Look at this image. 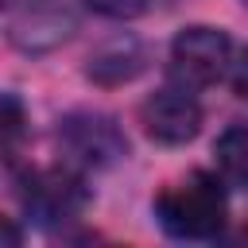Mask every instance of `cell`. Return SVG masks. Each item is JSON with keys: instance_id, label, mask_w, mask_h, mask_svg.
Listing matches in <instances>:
<instances>
[{"instance_id": "6da1fadb", "label": "cell", "mask_w": 248, "mask_h": 248, "mask_svg": "<svg viewBox=\"0 0 248 248\" xmlns=\"http://www.w3.org/2000/svg\"><path fill=\"white\" fill-rule=\"evenodd\" d=\"M155 217L167 236L190 240V244H209L221 236V229L229 221L225 182L209 170H194L155 198Z\"/></svg>"}, {"instance_id": "7a4b0ae2", "label": "cell", "mask_w": 248, "mask_h": 248, "mask_svg": "<svg viewBox=\"0 0 248 248\" xmlns=\"http://www.w3.org/2000/svg\"><path fill=\"white\" fill-rule=\"evenodd\" d=\"M236 66V43L229 31L209 23H190L170 39V81L198 93L209 85H221Z\"/></svg>"}, {"instance_id": "3957f363", "label": "cell", "mask_w": 248, "mask_h": 248, "mask_svg": "<svg viewBox=\"0 0 248 248\" xmlns=\"http://www.w3.org/2000/svg\"><path fill=\"white\" fill-rule=\"evenodd\" d=\"M19 202H23V213L35 225L54 229V225H66V221H74V217L85 213L89 186L70 167H46V170H35V174L23 178Z\"/></svg>"}, {"instance_id": "277c9868", "label": "cell", "mask_w": 248, "mask_h": 248, "mask_svg": "<svg viewBox=\"0 0 248 248\" xmlns=\"http://www.w3.org/2000/svg\"><path fill=\"white\" fill-rule=\"evenodd\" d=\"M140 124H143L147 140H155L163 147H182L202 132V105L190 89L170 81L167 89L151 93L140 105Z\"/></svg>"}, {"instance_id": "5b68a950", "label": "cell", "mask_w": 248, "mask_h": 248, "mask_svg": "<svg viewBox=\"0 0 248 248\" xmlns=\"http://www.w3.org/2000/svg\"><path fill=\"white\" fill-rule=\"evenodd\" d=\"M58 143L78 167H112L116 159L128 155V140L120 132V124L101 112L66 116L58 128Z\"/></svg>"}, {"instance_id": "8992f818", "label": "cell", "mask_w": 248, "mask_h": 248, "mask_svg": "<svg viewBox=\"0 0 248 248\" xmlns=\"http://www.w3.org/2000/svg\"><path fill=\"white\" fill-rule=\"evenodd\" d=\"M143 62H147V54H143L140 43H132V39L108 43L105 50H97V54L89 58L85 78L97 81V85H124V81H132V78L143 70Z\"/></svg>"}, {"instance_id": "52a82bcc", "label": "cell", "mask_w": 248, "mask_h": 248, "mask_svg": "<svg viewBox=\"0 0 248 248\" xmlns=\"http://www.w3.org/2000/svg\"><path fill=\"white\" fill-rule=\"evenodd\" d=\"M70 31H74V19H70L66 12H54V8H35V12H27V16L16 23L12 39H16L23 50H46V46L62 43Z\"/></svg>"}, {"instance_id": "ba28073f", "label": "cell", "mask_w": 248, "mask_h": 248, "mask_svg": "<svg viewBox=\"0 0 248 248\" xmlns=\"http://www.w3.org/2000/svg\"><path fill=\"white\" fill-rule=\"evenodd\" d=\"M213 155H217V178L229 190H240L248 182V132H244V124H229L217 136Z\"/></svg>"}, {"instance_id": "9c48e42d", "label": "cell", "mask_w": 248, "mask_h": 248, "mask_svg": "<svg viewBox=\"0 0 248 248\" xmlns=\"http://www.w3.org/2000/svg\"><path fill=\"white\" fill-rule=\"evenodd\" d=\"M27 136V108L16 93L0 89V147H16Z\"/></svg>"}, {"instance_id": "30bf717a", "label": "cell", "mask_w": 248, "mask_h": 248, "mask_svg": "<svg viewBox=\"0 0 248 248\" xmlns=\"http://www.w3.org/2000/svg\"><path fill=\"white\" fill-rule=\"evenodd\" d=\"M93 16H101V19H136V16H143L147 12V0H81Z\"/></svg>"}, {"instance_id": "8fae6325", "label": "cell", "mask_w": 248, "mask_h": 248, "mask_svg": "<svg viewBox=\"0 0 248 248\" xmlns=\"http://www.w3.org/2000/svg\"><path fill=\"white\" fill-rule=\"evenodd\" d=\"M16 244H23V229L12 217H0V248H16Z\"/></svg>"}, {"instance_id": "7c38bea8", "label": "cell", "mask_w": 248, "mask_h": 248, "mask_svg": "<svg viewBox=\"0 0 248 248\" xmlns=\"http://www.w3.org/2000/svg\"><path fill=\"white\" fill-rule=\"evenodd\" d=\"M8 4H16V0H8ZM23 4H35V0H23Z\"/></svg>"}]
</instances>
